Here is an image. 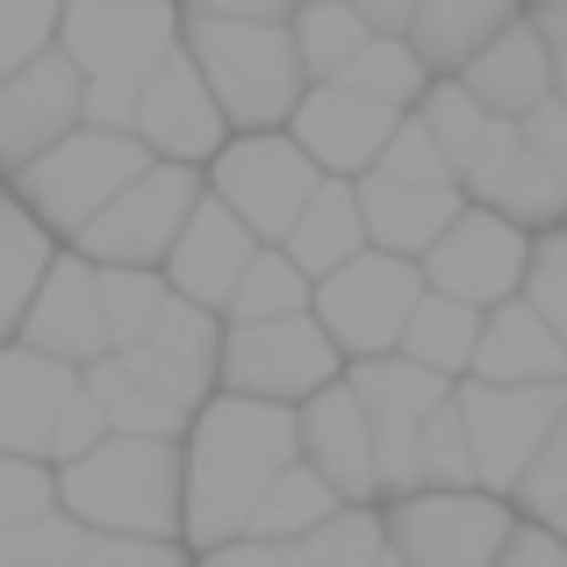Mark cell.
Here are the masks:
<instances>
[{"instance_id":"5b68a950","label":"cell","mask_w":567,"mask_h":567,"mask_svg":"<svg viewBox=\"0 0 567 567\" xmlns=\"http://www.w3.org/2000/svg\"><path fill=\"white\" fill-rule=\"evenodd\" d=\"M144 173V144L123 130H65L51 152L14 166V202L43 223V230H80L101 202H115Z\"/></svg>"},{"instance_id":"277c9868","label":"cell","mask_w":567,"mask_h":567,"mask_svg":"<svg viewBox=\"0 0 567 567\" xmlns=\"http://www.w3.org/2000/svg\"><path fill=\"white\" fill-rule=\"evenodd\" d=\"M187 58L208 80L223 115L266 130L302 101V58L295 37L280 22H216V14H194L187 22Z\"/></svg>"},{"instance_id":"9c48e42d","label":"cell","mask_w":567,"mask_h":567,"mask_svg":"<svg viewBox=\"0 0 567 567\" xmlns=\"http://www.w3.org/2000/svg\"><path fill=\"white\" fill-rule=\"evenodd\" d=\"M323 381H338V346L309 309L230 323V331H223V388H230V395L288 402V395H317Z\"/></svg>"},{"instance_id":"d4e9b609","label":"cell","mask_w":567,"mask_h":567,"mask_svg":"<svg viewBox=\"0 0 567 567\" xmlns=\"http://www.w3.org/2000/svg\"><path fill=\"white\" fill-rule=\"evenodd\" d=\"M367 245V223H360V194L346 181H317V194L302 202V216L288 223V259L302 266V274H331V266H346L352 251Z\"/></svg>"},{"instance_id":"ab89813d","label":"cell","mask_w":567,"mask_h":567,"mask_svg":"<svg viewBox=\"0 0 567 567\" xmlns=\"http://www.w3.org/2000/svg\"><path fill=\"white\" fill-rule=\"evenodd\" d=\"M58 8H65V0H0V80L22 72L37 51H51Z\"/></svg>"},{"instance_id":"d6986e66","label":"cell","mask_w":567,"mask_h":567,"mask_svg":"<svg viewBox=\"0 0 567 567\" xmlns=\"http://www.w3.org/2000/svg\"><path fill=\"white\" fill-rule=\"evenodd\" d=\"M80 395L65 360L37 346H8L0 352V453H22V460H51L58 439V416L65 402Z\"/></svg>"},{"instance_id":"6da1fadb","label":"cell","mask_w":567,"mask_h":567,"mask_svg":"<svg viewBox=\"0 0 567 567\" xmlns=\"http://www.w3.org/2000/svg\"><path fill=\"white\" fill-rule=\"evenodd\" d=\"M295 460V416L259 395H223L194 424V453L181 467V532L194 546L245 539L251 503Z\"/></svg>"},{"instance_id":"8fae6325","label":"cell","mask_w":567,"mask_h":567,"mask_svg":"<svg viewBox=\"0 0 567 567\" xmlns=\"http://www.w3.org/2000/svg\"><path fill=\"white\" fill-rule=\"evenodd\" d=\"M194 202H202V187H194L187 166H144L115 202H101L80 223V245L101 266H152L173 251V237L194 216Z\"/></svg>"},{"instance_id":"5bb4252c","label":"cell","mask_w":567,"mask_h":567,"mask_svg":"<svg viewBox=\"0 0 567 567\" xmlns=\"http://www.w3.org/2000/svg\"><path fill=\"white\" fill-rule=\"evenodd\" d=\"M86 115V80L65 51H37L22 72L0 80V166H29Z\"/></svg>"},{"instance_id":"f1b7e54d","label":"cell","mask_w":567,"mask_h":567,"mask_svg":"<svg viewBox=\"0 0 567 567\" xmlns=\"http://www.w3.org/2000/svg\"><path fill=\"white\" fill-rule=\"evenodd\" d=\"M86 395L101 402V416H109L115 431H137V439H173V431L187 424L194 410H181L173 395H158L152 381H137L123 367V352H109V360H94V374H86Z\"/></svg>"},{"instance_id":"4fadbf2b","label":"cell","mask_w":567,"mask_h":567,"mask_svg":"<svg viewBox=\"0 0 567 567\" xmlns=\"http://www.w3.org/2000/svg\"><path fill=\"white\" fill-rule=\"evenodd\" d=\"M309 194H317V158L302 144L245 137L216 158V202H230L251 237H288V223L302 216Z\"/></svg>"},{"instance_id":"7402d4cb","label":"cell","mask_w":567,"mask_h":567,"mask_svg":"<svg viewBox=\"0 0 567 567\" xmlns=\"http://www.w3.org/2000/svg\"><path fill=\"white\" fill-rule=\"evenodd\" d=\"M424 130L439 137V152H445V166H453V181L474 187V194L496 181L503 158L517 152V123H511V115H496V109H482L467 86H445V94H431Z\"/></svg>"},{"instance_id":"7bdbcfd3","label":"cell","mask_w":567,"mask_h":567,"mask_svg":"<svg viewBox=\"0 0 567 567\" xmlns=\"http://www.w3.org/2000/svg\"><path fill=\"white\" fill-rule=\"evenodd\" d=\"M525 302L554 323V338L567 346V237H546L525 259Z\"/></svg>"},{"instance_id":"74e56055","label":"cell","mask_w":567,"mask_h":567,"mask_svg":"<svg viewBox=\"0 0 567 567\" xmlns=\"http://www.w3.org/2000/svg\"><path fill=\"white\" fill-rule=\"evenodd\" d=\"M416 474L424 488H467L474 482V453H467V424H460V402L445 395L424 424V445H416Z\"/></svg>"},{"instance_id":"f5cc1de1","label":"cell","mask_w":567,"mask_h":567,"mask_svg":"<svg viewBox=\"0 0 567 567\" xmlns=\"http://www.w3.org/2000/svg\"><path fill=\"white\" fill-rule=\"evenodd\" d=\"M554 94L567 101V51H554Z\"/></svg>"},{"instance_id":"44dd1931","label":"cell","mask_w":567,"mask_h":567,"mask_svg":"<svg viewBox=\"0 0 567 567\" xmlns=\"http://www.w3.org/2000/svg\"><path fill=\"white\" fill-rule=\"evenodd\" d=\"M467 94L482 101V109H496V115H525V109H539L546 94H554V51L539 43V29H517V22H503L496 37L482 43V51L467 58Z\"/></svg>"},{"instance_id":"cb8c5ba5","label":"cell","mask_w":567,"mask_h":567,"mask_svg":"<svg viewBox=\"0 0 567 567\" xmlns=\"http://www.w3.org/2000/svg\"><path fill=\"white\" fill-rule=\"evenodd\" d=\"M460 216L453 187H424V181H388V173H367L360 187V223L367 237H381V251H424L445 223Z\"/></svg>"},{"instance_id":"7c38bea8","label":"cell","mask_w":567,"mask_h":567,"mask_svg":"<svg viewBox=\"0 0 567 567\" xmlns=\"http://www.w3.org/2000/svg\"><path fill=\"white\" fill-rule=\"evenodd\" d=\"M525 230H517L511 216H496V208H460L453 223H445L439 237L424 245V280L439 295H460V302L474 309H496L517 295V280H525Z\"/></svg>"},{"instance_id":"db71d44e","label":"cell","mask_w":567,"mask_h":567,"mask_svg":"<svg viewBox=\"0 0 567 567\" xmlns=\"http://www.w3.org/2000/svg\"><path fill=\"white\" fill-rule=\"evenodd\" d=\"M554 532H560V539H567V496L554 503Z\"/></svg>"},{"instance_id":"d6a6232c","label":"cell","mask_w":567,"mask_h":567,"mask_svg":"<svg viewBox=\"0 0 567 567\" xmlns=\"http://www.w3.org/2000/svg\"><path fill=\"white\" fill-rule=\"evenodd\" d=\"M338 86H352V94H367V101H388V109H410V101L424 94V58H416L402 37H381L374 29V37L346 58Z\"/></svg>"},{"instance_id":"d590c367","label":"cell","mask_w":567,"mask_h":567,"mask_svg":"<svg viewBox=\"0 0 567 567\" xmlns=\"http://www.w3.org/2000/svg\"><path fill=\"white\" fill-rule=\"evenodd\" d=\"M381 546H388V525H381V517L360 511V503H338V511L302 539V560L309 567H374Z\"/></svg>"},{"instance_id":"f35d334b","label":"cell","mask_w":567,"mask_h":567,"mask_svg":"<svg viewBox=\"0 0 567 567\" xmlns=\"http://www.w3.org/2000/svg\"><path fill=\"white\" fill-rule=\"evenodd\" d=\"M367 173H388V181H424V187H460L453 166H445V152H439V137H431L424 123H395V130H388L381 158Z\"/></svg>"},{"instance_id":"8d00e7d4","label":"cell","mask_w":567,"mask_h":567,"mask_svg":"<svg viewBox=\"0 0 567 567\" xmlns=\"http://www.w3.org/2000/svg\"><path fill=\"white\" fill-rule=\"evenodd\" d=\"M166 309V280L144 266H109L101 274V317H109V346H137Z\"/></svg>"},{"instance_id":"7dc6e473","label":"cell","mask_w":567,"mask_h":567,"mask_svg":"<svg viewBox=\"0 0 567 567\" xmlns=\"http://www.w3.org/2000/svg\"><path fill=\"white\" fill-rule=\"evenodd\" d=\"M101 424H109V416H101V402L86 395V381H80V395L65 402V416H58V439H51V460H80L86 445L101 439Z\"/></svg>"},{"instance_id":"52a82bcc","label":"cell","mask_w":567,"mask_h":567,"mask_svg":"<svg viewBox=\"0 0 567 567\" xmlns=\"http://www.w3.org/2000/svg\"><path fill=\"white\" fill-rule=\"evenodd\" d=\"M388 525V554L402 567H488L496 546L511 539V511L503 496H474V488H410L395 496Z\"/></svg>"},{"instance_id":"ee69618b","label":"cell","mask_w":567,"mask_h":567,"mask_svg":"<svg viewBox=\"0 0 567 567\" xmlns=\"http://www.w3.org/2000/svg\"><path fill=\"white\" fill-rule=\"evenodd\" d=\"M80 567H187L166 539H137V532H86Z\"/></svg>"},{"instance_id":"9f6ffc18","label":"cell","mask_w":567,"mask_h":567,"mask_svg":"<svg viewBox=\"0 0 567 567\" xmlns=\"http://www.w3.org/2000/svg\"><path fill=\"white\" fill-rule=\"evenodd\" d=\"M37 567H51V560H37Z\"/></svg>"},{"instance_id":"60d3db41","label":"cell","mask_w":567,"mask_h":567,"mask_svg":"<svg viewBox=\"0 0 567 567\" xmlns=\"http://www.w3.org/2000/svg\"><path fill=\"white\" fill-rule=\"evenodd\" d=\"M525 511H539V517H554V503L567 496V402H560V416L546 424V439H539V453H532V467L517 474V488H511Z\"/></svg>"},{"instance_id":"83f0119b","label":"cell","mask_w":567,"mask_h":567,"mask_svg":"<svg viewBox=\"0 0 567 567\" xmlns=\"http://www.w3.org/2000/svg\"><path fill=\"white\" fill-rule=\"evenodd\" d=\"M331 511H338V488L323 482L309 460H288V467L259 488L245 532H251V539H309V532H317Z\"/></svg>"},{"instance_id":"1f68e13d","label":"cell","mask_w":567,"mask_h":567,"mask_svg":"<svg viewBox=\"0 0 567 567\" xmlns=\"http://www.w3.org/2000/svg\"><path fill=\"white\" fill-rule=\"evenodd\" d=\"M152 360H166L181 381L208 388V374H216V323H208L202 302H187V295H166V309H158V323L137 338Z\"/></svg>"},{"instance_id":"ac0fdd59","label":"cell","mask_w":567,"mask_h":567,"mask_svg":"<svg viewBox=\"0 0 567 567\" xmlns=\"http://www.w3.org/2000/svg\"><path fill=\"white\" fill-rule=\"evenodd\" d=\"M288 115H295V144H302L317 166L360 173V166L381 158V144H388V130H395L402 109L367 101V94H352V86H338V80H317V94H302Z\"/></svg>"},{"instance_id":"b9f144b4","label":"cell","mask_w":567,"mask_h":567,"mask_svg":"<svg viewBox=\"0 0 567 567\" xmlns=\"http://www.w3.org/2000/svg\"><path fill=\"white\" fill-rule=\"evenodd\" d=\"M58 511V482L43 474V460L0 453V525H37Z\"/></svg>"},{"instance_id":"2e32d148","label":"cell","mask_w":567,"mask_h":567,"mask_svg":"<svg viewBox=\"0 0 567 567\" xmlns=\"http://www.w3.org/2000/svg\"><path fill=\"white\" fill-rule=\"evenodd\" d=\"M295 453L338 488V503H367L381 488L374 474V431H367V410L352 395V381H323L309 395V410L295 416Z\"/></svg>"},{"instance_id":"4316f807","label":"cell","mask_w":567,"mask_h":567,"mask_svg":"<svg viewBox=\"0 0 567 567\" xmlns=\"http://www.w3.org/2000/svg\"><path fill=\"white\" fill-rule=\"evenodd\" d=\"M474 338H482V317H474V302H460V295H416L410 323H402V360L431 367V374H460V367H474Z\"/></svg>"},{"instance_id":"30bf717a","label":"cell","mask_w":567,"mask_h":567,"mask_svg":"<svg viewBox=\"0 0 567 567\" xmlns=\"http://www.w3.org/2000/svg\"><path fill=\"white\" fill-rule=\"evenodd\" d=\"M352 395H360L367 431H374L381 488H395V496L424 488V474H416V445H424L431 410L445 402V374L402 360V352H374V360H360V374H352Z\"/></svg>"},{"instance_id":"11a10c76","label":"cell","mask_w":567,"mask_h":567,"mask_svg":"<svg viewBox=\"0 0 567 567\" xmlns=\"http://www.w3.org/2000/svg\"><path fill=\"white\" fill-rule=\"evenodd\" d=\"M374 567H402V560H395V554H388V546H381V560H374Z\"/></svg>"},{"instance_id":"8992f818","label":"cell","mask_w":567,"mask_h":567,"mask_svg":"<svg viewBox=\"0 0 567 567\" xmlns=\"http://www.w3.org/2000/svg\"><path fill=\"white\" fill-rule=\"evenodd\" d=\"M416 295H424V274H416L402 251H352L346 266L317 280V323L331 331L338 352H395L402 323H410Z\"/></svg>"},{"instance_id":"4dcf8cb0","label":"cell","mask_w":567,"mask_h":567,"mask_svg":"<svg viewBox=\"0 0 567 567\" xmlns=\"http://www.w3.org/2000/svg\"><path fill=\"white\" fill-rule=\"evenodd\" d=\"M288 37H295V58H302V80H338V72H346V58L360 51L374 29L360 22V8H352V0H302Z\"/></svg>"},{"instance_id":"f907efd6","label":"cell","mask_w":567,"mask_h":567,"mask_svg":"<svg viewBox=\"0 0 567 567\" xmlns=\"http://www.w3.org/2000/svg\"><path fill=\"white\" fill-rule=\"evenodd\" d=\"M352 8H360L367 29H381V37H402V29H410V14H416V0H352Z\"/></svg>"},{"instance_id":"f6af8a7d","label":"cell","mask_w":567,"mask_h":567,"mask_svg":"<svg viewBox=\"0 0 567 567\" xmlns=\"http://www.w3.org/2000/svg\"><path fill=\"white\" fill-rule=\"evenodd\" d=\"M517 137H525V152H539L546 166H554V181L567 187V101L546 94L539 109H525L517 115Z\"/></svg>"},{"instance_id":"ffe728a7","label":"cell","mask_w":567,"mask_h":567,"mask_svg":"<svg viewBox=\"0 0 567 567\" xmlns=\"http://www.w3.org/2000/svg\"><path fill=\"white\" fill-rule=\"evenodd\" d=\"M245 266H251L245 216H237L230 202H194V216L181 223V237H173V251H166L173 295H187V302H202V309H223Z\"/></svg>"},{"instance_id":"c3c4849f","label":"cell","mask_w":567,"mask_h":567,"mask_svg":"<svg viewBox=\"0 0 567 567\" xmlns=\"http://www.w3.org/2000/svg\"><path fill=\"white\" fill-rule=\"evenodd\" d=\"M488 567H567V539H560V532H517L511 525V539L496 546Z\"/></svg>"},{"instance_id":"3957f363","label":"cell","mask_w":567,"mask_h":567,"mask_svg":"<svg viewBox=\"0 0 567 567\" xmlns=\"http://www.w3.org/2000/svg\"><path fill=\"white\" fill-rule=\"evenodd\" d=\"M58 51L80 65L94 130H123L137 115L144 80L173 51V8L166 0H65L58 8Z\"/></svg>"},{"instance_id":"bcb514c9","label":"cell","mask_w":567,"mask_h":567,"mask_svg":"<svg viewBox=\"0 0 567 567\" xmlns=\"http://www.w3.org/2000/svg\"><path fill=\"white\" fill-rule=\"evenodd\" d=\"M202 567H309L302 560V539H223V546H208V560Z\"/></svg>"},{"instance_id":"e575fe53","label":"cell","mask_w":567,"mask_h":567,"mask_svg":"<svg viewBox=\"0 0 567 567\" xmlns=\"http://www.w3.org/2000/svg\"><path fill=\"white\" fill-rule=\"evenodd\" d=\"M230 323H259V317H295L309 309V274L288 259V251H251V266L230 288Z\"/></svg>"},{"instance_id":"f546056e","label":"cell","mask_w":567,"mask_h":567,"mask_svg":"<svg viewBox=\"0 0 567 567\" xmlns=\"http://www.w3.org/2000/svg\"><path fill=\"white\" fill-rule=\"evenodd\" d=\"M43 266H51V237H43V223L29 216L14 194H0V338L22 323Z\"/></svg>"},{"instance_id":"e0dca14e","label":"cell","mask_w":567,"mask_h":567,"mask_svg":"<svg viewBox=\"0 0 567 567\" xmlns=\"http://www.w3.org/2000/svg\"><path fill=\"white\" fill-rule=\"evenodd\" d=\"M22 338L37 352H51V360H86L94 367L101 352H109V317H101V274L80 259H51L37 280V295H29L22 309Z\"/></svg>"},{"instance_id":"7a4b0ae2","label":"cell","mask_w":567,"mask_h":567,"mask_svg":"<svg viewBox=\"0 0 567 567\" xmlns=\"http://www.w3.org/2000/svg\"><path fill=\"white\" fill-rule=\"evenodd\" d=\"M58 503L86 532L173 539L181 532V453H173V439H137V431L94 439L80 460H65Z\"/></svg>"},{"instance_id":"484cf974","label":"cell","mask_w":567,"mask_h":567,"mask_svg":"<svg viewBox=\"0 0 567 567\" xmlns=\"http://www.w3.org/2000/svg\"><path fill=\"white\" fill-rule=\"evenodd\" d=\"M503 22H511V0H416L410 51L424 65H467Z\"/></svg>"},{"instance_id":"603a6c76","label":"cell","mask_w":567,"mask_h":567,"mask_svg":"<svg viewBox=\"0 0 567 567\" xmlns=\"http://www.w3.org/2000/svg\"><path fill=\"white\" fill-rule=\"evenodd\" d=\"M482 381H567V346L532 302H496V317L474 338Z\"/></svg>"},{"instance_id":"9a60e30c","label":"cell","mask_w":567,"mask_h":567,"mask_svg":"<svg viewBox=\"0 0 567 567\" xmlns=\"http://www.w3.org/2000/svg\"><path fill=\"white\" fill-rule=\"evenodd\" d=\"M130 123H137L144 152H166V158H208L223 144V109H216L208 80L194 72V58L181 51V43H173V51L158 58V72L144 80Z\"/></svg>"},{"instance_id":"816d5d0a","label":"cell","mask_w":567,"mask_h":567,"mask_svg":"<svg viewBox=\"0 0 567 567\" xmlns=\"http://www.w3.org/2000/svg\"><path fill=\"white\" fill-rule=\"evenodd\" d=\"M532 29H539V43H546V51H567V0H539Z\"/></svg>"},{"instance_id":"681fc988","label":"cell","mask_w":567,"mask_h":567,"mask_svg":"<svg viewBox=\"0 0 567 567\" xmlns=\"http://www.w3.org/2000/svg\"><path fill=\"white\" fill-rule=\"evenodd\" d=\"M295 0H187V14H216V22H280Z\"/></svg>"},{"instance_id":"836d02e7","label":"cell","mask_w":567,"mask_h":567,"mask_svg":"<svg viewBox=\"0 0 567 567\" xmlns=\"http://www.w3.org/2000/svg\"><path fill=\"white\" fill-rule=\"evenodd\" d=\"M482 202L496 208V216L511 223H560L567 216V187L554 181V166H546L539 152H525V137H517V152L503 158V173L482 187Z\"/></svg>"},{"instance_id":"ba28073f","label":"cell","mask_w":567,"mask_h":567,"mask_svg":"<svg viewBox=\"0 0 567 567\" xmlns=\"http://www.w3.org/2000/svg\"><path fill=\"white\" fill-rule=\"evenodd\" d=\"M567 381H474L460 388V424H467V453H474V482L488 496H511L517 474L532 467L546 424L560 416Z\"/></svg>"}]
</instances>
